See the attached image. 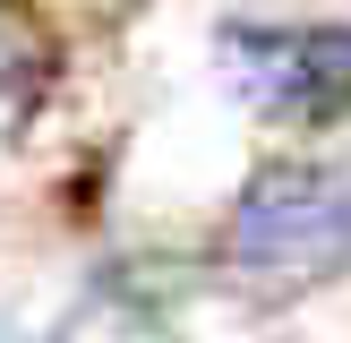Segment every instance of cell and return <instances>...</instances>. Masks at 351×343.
<instances>
[{"label":"cell","instance_id":"6da1fadb","mask_svg":"<svg viewBox=\"0 0 351 343\" xmlns=\"http://www.w3.org/2000/svg\"><path fill=\"white\" fill-rule=\"evenodd\" d=\"M223 266L257 292H308L351 266V172L274 163L240 189L223 223Z\"/></svg>","mask_w":351,"mask_h":343},{"label":"cell","instance_id":"7a4b0ae2","mask_svg":"<svg viewBox=\"0 0 351 343\" xmlns=\"http://www.w3.org/2000/svg\"><path fill=\"white\" fill-rule=\"evenodd\" d=\"M240 95L274 120L351 112V26H232L223 34Z\"/></svg>","mask_w":351,"mask_h":343},{"label":"cell","instance_id":"3957f363","mask_svg":"<svg viewBox=\"0 0 351 343\" xmlns=\"http://www.w3.org/2000/svg\"><path fill=\"white\" fill-rule=\"evenodd\" d=\"M43 86H51V51H43V34H34L17 9H0V137H17V129L34 120Z\"/></svg>","mask_w":351,"mask_h":343}]
</instances>
